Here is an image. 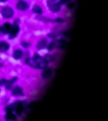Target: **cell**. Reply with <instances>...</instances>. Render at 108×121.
<instances>
[{
    "label": "cell",
    "instance_id": "10",
    "mask_svg": "<svg viewBox=\"0 0 108 121\" xmlns=\"http://www.w3.org/2000/svg\"><path fill=\"white\" fill-rule=\"evenodd\" d=\"M12 93H13V95H15V96L23 95L22 89L19 86L15 87V88L13 90V91H12Z\"/></svg>",
    "mask_w": 108,
    "mask_h": 121
},
{
    "label": "cell",
    "instance_id": "9",
    "mask_svg": "<svg viewBox=\"0 0 108 121\" xmlns=\"http://www.w3.org/2000/svg\"><path fill=\"white\" fill-rule=\"evenodd\" d=\"M9 49V44L4 42H0V52H5Z\"/></svg>",
    "mask_w": 108,
    "mask_h": 121
},
{
    "label": "cell",
    "instance_id": "25",
    "mask_svg": "<svg viewBox=\"0 0 108 121\" xmlns=\"http://www.w3.org/2000/svg\"><path fill=\"white\" fill-rule=\"evenodd\" d=\"M0 1H1V0H0Z\"/></svg>",
    "mask_w": 108,
    "mask_h": 121
},
{
    "label": "cell",
    "instance_id": "6",
    "mask_svg": "<svg viewBox=\"0 0 108 121\" xmlns=\"http://www.w3.org/2000/svg\"><path fill=\"white\" fill-rule=\"evenodd\" d=\"M11 25L9 23H5L3 25H2V26L0 28V30L1 32H3V34H8L10 32V30L11 28Z\"/></svg>",
    "mask_w": 108,
    "mask_h": 121
},
{
    "label": "cell",
    "instance_id": "4",
    "mask_svg": "<svg viewBox=\"0 0 108 121\" xmlns=\"http://www.w3.org/2000/svg\"><path fill=\"white\" fill-rule=\"evenodd\" d=\"M14 110L18 115H21L23 111V105L21 102H18L16 104H13Z\"/></svg>",
    "mask_w": 108,
    "mask_h": 121
},
{
    "label": "cell",
    "instance_id": "15",
    "mask_svg": "<svg viewBox=\"0 0 108 121\" xmlns=\"http://www.w3.org/2000/svg\"><path fill=\"white\" fill-rule=\"evenodd\" d=\"M67 45V42L64 39H61L58 42V46L61 49H64L65 48Z\"/></svg>",
    "mask_w": 108,
    "mask_h": 121
},
{
    "label": "cell",
    "instance_id": "16",
    "mask_svg": "<svg viewBox=\"0 0 108 121\" xmlns=\"http://www.w3.org/2000/svg\"><path fill=\"white\" fill-rule=\"evenodd\" d=\"M33 11L34 13H37V14H42V10L41 8L38 5H35L33 8Z\"/></svg>",
    "mask_w": 108,
    "mask_h": 121
},
{
    "label": "cell",
    "instance_id": "13",
    "mask_svg": "<svg viewBox=\"0 0 108 121\" xmlns=\"http://www.w3.org/2000/svg\"><path fill=\"white\" fill-rule=\"evenodd\" d=\"M22 51H21V50H16L14 54H13V57H14V58L15 59H19L22 57Z\"/></svg>",
    "mask_w": 108,
    "mask_h": 121
},
{
    "label": "cell",
    "instance_id": "8",
    "mask_svg": "<svg viewBox=\"0 0 108 121\" xmlns=\"http://www.w3.org/2000/svg\"><path fill=\"white\" fill-rule=\"evenodd\" d=\"M52 74V70L51 68H45V69L44 70L43 73H42V77L44 78H48L51 76Z\"/></svg>",
    "mask_w": 108,
    "mask_h": 121
},
{
    "label": "cell",
    "instance_id": "22",
    "mask_svg": "<svg viewBox=\"0 0 108 121\" xmlns=\"http://www.w3.org/2000/svg\"><path fill=\"white\" fill-rule=\"evenodd\" d=\"M22 44L23 45V46H24V47H28V43H24V42H23Z\"/></svg>",
    "mask_w": 108,
    "mask_h": 121
},
{
    "label": "cell",
    "instance_id": "2",
    "mask_svg": "<svg viewBox=\"0 0 108 121\" xmlns=\"http://www.w3.org/2000/svg\"><path fill=\"white\" fill-rule=\"evenodd\" d=\"M47 5L49 6V9L53 12H57L59 11L60 9V5L59 3H56L53 1H47Z\"/></svg>",
    "mask_w": 108,
    "mask_h": 121
},
{
    "label": "cell",
    "instance_id": "1",
    "mask_svg": "<svg viewBox=\"0 0 108 121\" xmlns=\"http://www.w3.org/2000/svg\"><path fill=\"white\" fill-rule=\"evenodd\" d=\"M27 63L32 67L39 69H44L46 68L48 62L45 60V58H43L39 55L36 54L33 58L27 59Z\"/></svg>",
    "mask_w": 108,
    "mask_h": 121
},
{
    "label": "cell",
    "instance_id": "23",
    "mask_svg": "<svg viewBox=\"0 0 108 121\" xmlns=\"http://www.w3.org/2000/svg\"><path fill=\"white\" fill-rule=\"evenodd\" d=\"M7 0H1V1H3V2H5Z\"/></svg>",
    "mask_w": 108,
    "mask_h": 121
},
{
    "label": "cell",
    "instance_id": "12",
    "mask_svg": "<svg viewBox=\"0 0 108 121\" xmlns=\"http://www.w3.org/2000/svg\"><path fill=\"white\" fill-rule=\"evenodd\" d=\"M7 114L6 115V119L8 121H15L16 120V116L13 114L12 112H7Z\"/></svg>",
    "mask_w": 108,
    "mask_h": 121
},
{
    "label": "cell",
    "instance_id": "21",
    "mask_svg": "<svg viewBox=\"0 0 108 121\" xmlns=\"http://www.w3.org/2000/svg\"><path fill=\"white\" fill-rule=\"evenodd\" d=\"M71 0H61L60 1V4H65L68 2L70 1Z\"/></svg>",
    "mask_w": 108,
    "mask_h": 121
},
{
    "label": "cell",
    "instance_id": "3",
    "mask_svg": "<svg viewBox=\"0 0 108 121\" xmlns=\"http://www.w3.org/2000/svg\"><path fill=\"white\" fill-rule=\"evenodd\" d=\"M1 14L4 18H11L13 16V9L10 8H4L3 9L1 10Z\"/></svg>",
    "mask_w": 108,
    "mask_h": 121
},
{
    "label": "cell",
    "instance_id": "11",
    "mask_svg": "<svg viewBox=\"0 0 108 121\" xmlns=\"http://www.w3.org/2000/svg\"><path fill=\"white\" fill-rule=\"evenodd\" d=\"M17 78H13V79H11V80H9V81H6V83L5 85H6V88L7 89H10L12 86V85L14 83H15V81H17Z\"/></svg>",
    "mask_w": 108,
    "mask_h": 121
},
{
    "label": "cell",
    "instance_id": "14",
    "mask_svg": "<svg viewBox=\"0 0 108 121\" xmlns=\"http://www.w3.org/2000/svg\"><path fill=\"white\" fill-rule=\"evenodd\" d=\"M46 43H46L45 40L43 39V40H40L37 44V48L39 49H44V48L46 46Z\"/></svg>",
    "mask_w": 108,
    "mask_h": 121
},
{
    "label": "cell",
    "instance_id": "5",
    "mask_svg": "<svg viewBox=\"0 0 108 121\" xmlns=\"http://www.w3.org/2000/svg\"><path fill=\"white\" fill-rule=\"evenodd\" d=\"M19 32V27L18 26H17V25H13V26H11V30H10V32H9V38L10 39H13V38H15L17 35L18 34Z\"/></svg>",
    "mask_w": 108,
    "mask_h": 121
},
{
    "label": "cell",
    "instance_id": "17",
    "mask_svg": "<svg viewBox=\"0 0 108 121\" xmlns=\"http://www.w3.org/2000/svg\"><path fill=\"white\" fill-rule=\"evenodd\" d=\"M14 110V107L13 105H8L6 108V111L7 112H12Z\"/></svg>",
    "mask_w": 108,
    "mask_h": 121
},
{
    "label": "cell",
    "instance_id": "18",
    "mask_svg": "<svg viewBox=\"0 0 108 121\" xmlns=\"http://www.w3.org/2000/svg\"><path fill=\"white\" fill-rule=\"evenodd\" d=\"M74 6H75V3H71L68 4V5H67V7H68V8H70V9L73 8Z\"/></svg>",
    "mask_w": 108,
    "mask_h": 121
},
{
    "label": "cell",
    "instance_id": "24",
    "mask_svg": "<svg viewBox=\"0 0 108 121\" xmlns=\"http://www.w3.org/2000/svg\"><path fill=\"white\" fill-rule=\"evenodd\" d=\"M51 1H55V0H51Z\"/></svg>",
    "mask_w": 108,
    "mask_h": 121
},
{
    "label": "cell",
    "instance_id": "20",
    "mask_svg": "<svg viewBox=\"0 0 108 121\" xmlns=\"http://www.w3.org/2000/svg\"><path fill=\"white\" fill-rule=\"evenodd\" d=\"M6 81H7V80H6V79H1V80H0V86L5 85L6 83Z\"/></svg>",
    "mask_w": 108,
    "mask_h": 121
},
{
    "label": "cell",
    "instance_id": "7",
    "mask_svg": "<svg viewBox=\"0 0 108 121\" xmlns=\"http://www.w3.org/2000/svg\"><path fill=\"white\" fill-rule=\"evenodd\" d=\"M17 8L20 10H26L28 8V4L23 1H20L17 5Z\"/></svg>",
    "mask_w": 108,
    "mask_h": 121
},
{
    "label": "cell",
    "instance_id": "19",
    "mask_svg": "<svg viewBox=\"0 0 108 121\" xmlns=\"http://www.w3.org/2000/svg\"><path fill=\"white\" fill-rule=\"evenodd\" d=\"M54 42H51V43L48 45V49H49V51L53 49V47H54Z\"/></svg>",
    "mask_w": 108,
    "mask_h": 121
}]
</instances>
